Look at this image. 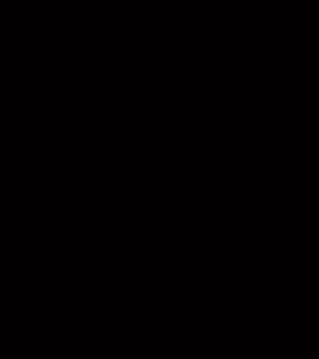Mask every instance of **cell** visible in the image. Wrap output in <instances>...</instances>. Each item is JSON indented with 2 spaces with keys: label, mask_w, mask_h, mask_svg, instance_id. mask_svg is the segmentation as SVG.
Instances as JSON below:
<instances>
[]
</instances>
